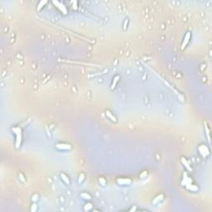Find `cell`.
Wrapping results in <instances>:
<instances>
[{"label": "cell", "instance_id": "277c9868", "mask_svg": "<svg viewBox=\"0 0 212 212\" xmlns=\"http://www.w3.org/2000/svg\"><path fill=\"white\" fill-rule=\"evenodd\" d=\"M199 152H200V153L201 154V155H203L204 157H206V155H205V152H206V153H207V154H209V150H208V148H207V147H206L205 145H201V146H200V147H199Z\"/></svg>", "mask_w": 212, "mask_h": 212}, {"label": "cell", "instance_id": "5b68a950", "mask_svg": "<svg viewBox=\"0 0 212 212\" xmlns=\"http://www.w3.org/2000/svg\"><path fill=\"white\" fill-rule=\"evenodd\" d=\"M57 146H60V147H56L60 149H68L70 148V146L69 144H65V143H60V144H56Z\"/></svg>", "mask_w": 212, "mask_h": 212}, {"label": "cell", "instance_id": "52a82bcc", "mask_svg": "<svg viewBox=\"0 0 212 212\" xmlns=\"http://www.w3.org/2000/svg\"><path fill=\"white\" fill-rule=\"evenodd\" d=\"M61 178L63 179V181L65 182V183H67V184H70V180H69V178H68V177L67 176H65V174H61Z\"/></svg>", "mask_w": 212, "mask_h": 212}, {"label": "cell", "instance_id": "7a4b0ae2", "mask_svg": "<svg viewBox=\"0 0 212 212\" xmlns=\"http://www.w3.org/2000/svg\"><path fill=\"white\" fill-rule=\"evenodd\" d=\"M190 38H191V33H186V36H185V38H184L183 42H182V45H181V49H182V50L185 48L186 46L187 45V43L189 42V41H190Z\"/></svg>", "mask_w": 212, "mask_h": 212}, {"label": "cell", "instance_id": "3957f363", "mask_svg": "<svg viewBox=\"0 0 212 212\" xmlns=\"http://www.w3.org/2000/svg\"><path fill=\"white\" fill-rule=\"evenodd\" d=\"M54 3L55 4H56V7H57V8L60 9V11L61 13H63L64 14H65V13H67V10L66 9H65V7L63 5L62 3H59V2H54Z\"/></svg>", "mask_w": 212, "mask_h": 212}, {"label": "cell", "instance_id": "8992f818", "mask_svg": "<svg viewBox=\"0 0 212 212\" xmlns=\"http://www.w3.org/2000/svg\"><path fill=\"white\" fill-rule=\"evenodd\" d=\"M105 113H106V114L108 115V117H109V118H110V119L112 120V121H114V122L117 121V120H116V118H115L114 116L110 112H109V110H106V112H105Z\"/></svg>", "mask_w": 212, "mask_h": 212}, {"label": "cell", "instance_id": "6da1fadb", "mask_svg": "<svg viewBox=\"0 0 212 212\" xmlns=\"http://www.w3.org/2000/svg\"><path fill=\"white\" fill-rule=\"evenodd\" d=\"M13 131H14V133L17 134V141H16V145H17V147H18L20 145H21V130H20V129H18L17 128V131H16V129H13Z\"/></svg>", "mask_w": 212, "mask_h": 212}]
</instances>
